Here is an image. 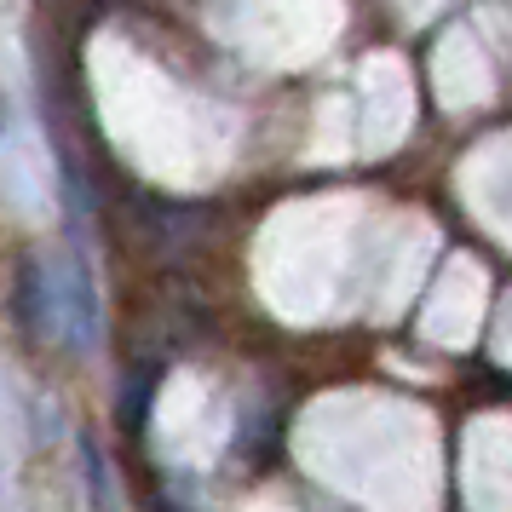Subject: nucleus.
Here are the masks:
<instances>
[{"instance_id": "nucleus-5", "label": "nucleus", "mask_w": 512, "mask_h": 512, "mask_svg": "<svg viewBox=\"0 0 512 512\" xmlns=\"http://www.w3.org/2000/svg\"><path fill=\"white\" fill-rule=\"evenodd\" d=\"M254 512H288V507H277V501H259V507Z\"/></svg>"}, {"instance_id": "nucleus-4", "label": "nucleus", "mask_w": 512, "mask_h": 512, "mask_svg": "<svg viewBox=\"0 0 512 512\" xmlns=\"http://www.w3.org/2000/svg\"><path fill=\"white\" fill-rule=\"evenodd\" d=\"M0 512H24V409L0 374Z\"/></svg>"}, {"instance_id": "nucleus-2", "label": "nucleus", "mask_w": 512, "mask_h": 512, "mask_svg": "<svg viewBox=\"0 0 512 512\" xmlns=\"http://www.w3.org/2000/svg\"><path fill=\"white\" fill-rule=\"evenodd\" d=\"M231 438V403L202 374H173L156 397V449L173 466H213Z\"/></svg>"}, {"instance_id": "nucleus-3", "label": "nucleus", "mask_w": 512, "mask_h": 512, "mask_svg": "<svg viewBox=\"0 0 512 512\" xmlns=\"http://www.w3.org/2000/svg\"><path fill=\"white\" fill-rule=\"evenodd\" d=\"M466 495L472 512H512V426L478 420L466 438Z\"/></svg>"}, {"instance_id": "nucleus-1", "label": "nucleus", "mask_w": 512, "mask_h": 512, "mask_svg": "<svg viewBox=\"0 0 512 512\" xmlns=\"http://www.w3.org/2000/svg\"><path fill=\"white\" fill-rule=\"evenodd\" d=\"M409 409L380 397L311 403L300 420V455L328 484L363 495L374 512H432V438Z\"/></svg>"}]
</instances>
